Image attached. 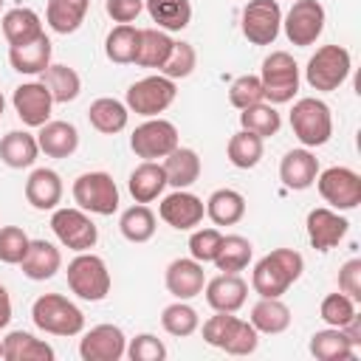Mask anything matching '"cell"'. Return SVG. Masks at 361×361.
Segmentation results:
<instances>
[{
	"instance_id": "1",
	"label": "cell",
	"mask_w": 361,
	"mask_h": 361,
	"mask_svg": "<svg viewBox=\"0 0 361 361\" xmlns=\"http://www.w3.org/2000/svg\"><path fill=\"white\" fill-rule=\"evenodd\" d=\"M305 271V257L293 248H274L265 254L251 274V288L259 296H282Z\"/></svg>"
},
{
	"instance_id": "2",
	"label": "cell",
	"mask_w": 361,
	"mask_h": 361,
	"mask_svg": "<svg viewBox=\"0 0 361 361\" xmlns=\"http://www.w3.org/2000/svg\"><path fill=\"white\" fill-rule=\"evenodd\" d=\"M203 341L228 353V355H251L259 347V333L251 322L234 313H217L203 322Z\"/></svg>"
},
{
	"instance_id": "3",
	"label": "cell",
	"mask_w": 361,
	"mask_h": 361,
	"mask_svg": "<svg viewBox=\"0 0 361 361\" xmlns=\"http://www.w3.org/2000/svg\"><path fill=\"white\" fill-rule=\"evenodd\" d=\"M31 322L51 336H79L85 330V313L62 293H42L31 305Z\"/></svg>"
},
{
	"instance_id": "4",
	"label": "cell",
	"mask_w": 361,
	"mask_h": 361,
	"mask_svg": "<svg viewBox=\"0 0 361 361\" xmlns=\"http://www.w3.org/2000/svg\"><path fill=\"white\" fill-rule=\"evenodd\" d=\"M110 271L107 262L93 251H79L68 262V288L85 302H102L110 293Z\"/></svg>"
},
{
	"instance_id": "5",
	"label": "cell",
	"mask_w": 361,
	"mask_h": 361,
	"mask_svg": "<svg viewBox=\"0 0 361 361\" xmlns=\"http://www.w3.org/2000/svg\"><path fill=\"white\" fill-rule=\"evenodd\" d=\"M350 71H353V59H350V51L344 45H322L307 59L305 79L313 90L330 93V90H338L347 82Z\"/></svg>"
},
{
	"instance_id": "6",
	"label": "cell",
	"mask_w": 361,
	"mask_h": 361,
	"mask_svg": "<svg viewBox=\"0 0 361 361\" xmlns=\"http://www.w3.org/2000/svg\"><path fill=\"white\" fill-rule=\"evenodd\" d=\"M262 96L268 104H288L299 90V65L288 51H271L259 68Z\"/></svg>"
},
{
	"instance_id": "7",
	"label": "cell",
	"mask_w": 361,
	"mask_h": 361,
	"mask_svg": "<svg viewBox=\"0 0 361 361\" xmlns=\"http://www.w3.org/2000/svg\"><path fill=\"white\" fill-rule=\"evenodd\" d=\"M290 130L299 138L302 147H324L333 135V116L330 107L316 99V96H305L293 104L290 110Z\"/></svg>"
},
{
	"instance_id": "8",
	"label": "cell",
	"mask_w": 361,
	"mask_h": 361,
	"mask_svg": "<svg viewBox=\"0 0 361 361\" xmlns=\"http://www.w3.org/2000/svg\"><path fill=\"white\" fill-rule=\"evenodd\" d=\"M178 96V87H175V79H166L164 73H155V76H144L138 82H133L127 87V110L144 116V118H152L158 113H164Z\"/></svg>"
},
{
	"instance_id": "9",
	"label": "cell",
	"mask_w": 361,
	"mask_h": 361,
	"mask_svg": "<svg viewBox=\"0 0 361 361\" xmlns=\"http://www.w3.org/2000/svg\"><path fill=\"white\" fill-rule=\"evenodd\" d=\"M73 200L87 214H113L118 209V186L107 172H85L73 180Z\"/></svg>"
},
{
	"instance_id": "10",
	"label": "cell",
	"mask_w": 361,
	"mask_h": 361,
	"mask_svg": "<svg viewBox=\"0 0 361 361\" xmlns=\"http://www.w3.org/2000/svg\"><path fill=\"white\" fill-rule=\"evenodd\" d=\"M313 183L319 186L322 200L336 212H350L361 203V175L350 166H327Z\"/></svg>"
},
{
	"instance_id": "11",
	"label": "cell",
	"mask_w": 361,
	"mask_h": 361,
	"mask_svg": "<svg viewBox=\"0 0 361 361\" xmlns=\"http://www.w3.org/2000/svg\"><path fill=\"white\" fill-rule=\"evenodd\" d=\"M51 228H54V234H56V240L65 245V248H71V251H90L93 245H96V240H99V228H96V223L90 220V214L85 212V209H54V214H51Z\"/></svg>"
},
{
	"instance_id": "12",
	"label": "cell",
	"mask_w": 361,
	"mask_h": 361,
	"mask_svg": "<svg viewBox=\"0 0 361 361\" xmlns=\"http://www.w3.org/2000/svg\"><path fill=\"white\" fill-rule=\"evenodd\" d=\"M324 20H327V14L319 0H293L288 14L282 17V31L290 39V45L307 48L322 37Z\"/></svg>"
},
{
	"instance_id": "13",
	"label": "cell",
	"mask_w": 361,
	"mask_h": 361,
	"mask_svg": "<svg viewBox=\"0 0 361 361\" xmlns=\"http://www.w3.org/2000/svg\"><path fill=\"white\" fill-rule=\"evenodd\" d=\"M178 147V127L161 116L147 118L144 124H138L130 135V149L144 158V161H158L166 158L172 149Z\"/></svg>"
},
{
	"instance_id": "14",
	"label": "cell",
	"mask_w": 361,
	"mask_h": 361,
	"mask_svg": "<svg viewBox=\"0 0 361 361\" xmlns=\"http://www.w3.org/2000/svg\"><path fill=\"white\" fill-rule=\"evenodd\" d=\"M240 28L251 45H274L282 31L279 0H248L240 17Z\"/></svg>"
},
{
	"instance_id": "15",
	"label": "cell",
	"mask_w": 361,
	"mask_h": 361,
	"mask_svg": "<svg viewBox=\"0 0 361 361\" xmlns=\"http://www.w3.org/2000/svg\"><path fill=\"white\" fill-rule=\"evenodd\" d=\"M127 353V338L116 324H96L79 338L82 361H118Z\"/></svg>"
},
{
	"instance_id": "16",
	"label": "cell",
	"mask_w": 361,
	"mask_h": 361,
	"mask_svg": "<svg viewBox=\"0 0 361 361\" xmlns=\"http://www.w3.org/2000/svg\"><path fill=\"white\" fill-rule=\"evenodd\" d=\"M305 228H307V240L316 251H330L336 248L347 231H350V223L347 217H341L336 209H327V206H319V209H310L307 212V220H305Z\"/></svg>"
},
{
	"instance_id": "17",
	"label": "cell",
	"mask_w": 361,
	"mask_h": 361,
	"mask_svg": "<svg viewBox=\"0 0 361 361\" xmlns=\"http://www.w3.org/2000/svg\"><path fill=\"white\" fill-rule=\"evenodd\" d=\"M158 214L166 226L178 228V231H192L195 226L203 223V214H206V206L197 195L186 192V189H175L172 195H166L158 206Z\"/></svg>"
},
{
	"instance_id": "18",
	"label": "cell",
	"mask_w": 361,
	"mask_h": 361,
	"mask_svg": "<svg viewBox=\"0 0 361 361\" xmlns=\"http://www.w3.org/2000/svg\"><path fill=\"white\" fill-rule=\"evenodd\" d=\"M11 104H14V113L20 116V121L25 127H42L51 118L54 99L42 82H25V85L14 87Z\"/></svg>"
},
{
	"instance_id": "19",
	"label": "cell",
	"mask_w": 361,
	"mask_h": 361,
	"mask_svg": "<svg viewBox=\"0 0 361 361\" xmlns=\"http://www.w3.org/2000/svg\"><path fill=\"white\" fill-rule=\"evenodd\" d=\"M164 282H166V290H169L175 299H195L197 293H203V285H206L203 262H197V259H192V257L172 259V262L166 265Z\"/></svg>"
},
{
	"instance_id": "20",
	"label": "cell",
	"mask_w": 361,
	"mask_h": 361,
	"mask_svg": "<svg viewBox=\"0 0 361 361\" xmlns=\"http://www.w3.org/2000/svg\"><path fill=\"white\" fill-rule=\"evenodd\" d=\"M203 288L209 307L217 313H237L248 299V285L240 274H217Z\"/></svg>"
},
{
	"instance_id": "21",
	"label": "cell",
	"mask_w": 361,
	"mask_h": 361,
	"mask_svg": "<svg viewBox=\"0 0 361 361\" xmlns=\"http://www.w3.org/2000/svg\"><path fill=\"white\" fill-rule=\"evenodd\" d=\"M319 175V158L307 149V147H299V149H288L279 161V180L293 189V192H302V189H310L313 180Z\"/></svg>"
},
{
	"instance_id": "22",
	"label": "cell",
	"mask_w": 361,
	"mask_h": 361,
	"mask_svg": "<svg viewBox=\"0 0 361 361\" xmlns=\"http://www.w3.org/2000/svg\"><path fill=\"white\" fill-rule=\"evenodd\" d=\"M62 192H65V186H62L59 172H54L48 166L34 169L25 180V200L39 212H54L62 200Z\"/></svg>"
},
{
	"instance_id": "23",
	"label": "cell",
	"mask_w": 361,
	"mask_h": 361,
	"mask_svg": "<svg viewBox=\"0 0 361 361\" xmlns=\"http://www.w3.org/2000/svg\"><path fill=\"white\" fill-rule=\"evenodd\" d=\"M37 144L39 152H45L48 158H68L76 152L79 147V130L71 121H45L42 127H37Z\"/></svg>"
},
{
	"instance_id": "24",
	"label": "cell",
	"mask_w": 361,
	"mask_h": 361,
	"mask_svg": "<svg viewBox=\"0 0 361 361\" xmlns=\"http://www.w3.org/2000/svg\"><path fill=\"white\" fill-rule=\"evenodd\" d=\"M127 189L133 195L135 203H152L164 195L166 189V172L158 161H141L133 172H130V180H127Z\"/></svg>"
},
{
	"instance_id": "25",
	"label": "cell",
	"mask_w": 361,
	"mask_h": 361,
	"mask_svg": "<svg viewBox=\"0 0 361 361\" xmlns=\"http://www.w3.org/2000/svg\"><path fill=\"white\" fill-rule=\"evenodd\" d=\"M23 274L28 276V279H34V282H45V279H51L59 268H62V254H59V248L54 245V243H48V240H31L28 243V251H25V257H23Z\"/></svg>"
},
{
	"instance_id": "26",
	"label": "cell",
	"mask_w": 361,
	"mask_h": 361,
	"mask_svg": "<svg viewBox=\"0 0 361 361\" xmlns=\"http://www.w3.org/2000/svg\"><path fill=\"white\" fill-rule=\"evenodd\" d=\"M310 355L319 361H350L355 358V341L344 327H324L310 336Z\"/></svg>"
},
{
	"instance_id": "27",
	"label": "cell",
	"mask_w": 361,
	"mask_h": 361,
	"mask_svg": "<svg viewBox=\"0 0 361 361\" xmlns=\"http://www.w3.org/2000/svg\"><path fill=\"white\" fill-rule=\"evenodd\" d=\"M257 333L279 336L290 327V307L282 302V296H259V302L251 307V319Z\"/></svg>"
},
{
	"instance_id": "28",
	"label": "cell",
	"mask_w": 361,
	"mask_h": 361,
	"mask_svg": "<svg viewBox=\"0 0 361 361\" xmlns=\"http://www.w3.org/2000/svg\"><path fill=\"white\" fill-rule=\"evenodd\" d=\"M54 347L37 338L28 330H11L3 338V358L6 361H54Z\"/></svg>"
},
{
	"instance_id": "29",
	"label": "cell",
	"mask_w": 361,
	"mask_h": 361,
	"mask_svg": "<svg viewBox=\"0 0 361 361\" xmlns=\"http://www.w3.org/2000/svg\"><path fill=\"white\" fill-rule=\"evenodd\" d=\"M87 121H90V127H93L96 133H102V135H116V133H121V130L127 127L130 110H127L124 102H118V99H113V96H102V99L90 102V107H87Z\"/></svg>"
},
{
	"instance_id": "30",
	"label": "cell",
	"mask_w": 361,
	"mask_h": 361,
	"mask_svg": "<svg viewBox=\"0 0 361 361\" xmlns=\"http://www.w3.org/2000/svg\"><path fill=\"white\" fill-rule=\"evenodd\" d=\"M164 172H166V186L175 189H189L197 178H200V155L192 147H175L166 158H164Z\"/></svg>"
},
{
	"instance_id": "31",
	"label": "cell",
	"mask_w": 361,
	"mask_h": 361,
	"mask_svg": "<svg viewBox=\"0 0 361 361\" xmlns=\"http://www.w3.org/2000/svg\"><path fill=\"white\" fill-rule=\"evenodd\" d=\"M37 155H39L37 135H31L25 130H11L0 138V161L8 169H25L37 161Z\"/></svg>"
},
{
	"instance_id": "32",
	"label": "cell",
	"mask_w": 361,
	"mask_h": 361,
	"mask_svg": "<svg viewBox=\"0 0 361 361\" xmlns=\"http://www.w3.org/2000/svg\"><path fill=\"white\" fill-rule=\"evenodd\" d=\"M8 62L17 73H42L48 65H51V39L42 34L25 45H11L8 48Z\"/></svg>"
},
{
	"instance_id": "33",
	"label": "cell",
	"mask_w": 361,
	"mask_h": 361,
	"mask_svg": "<svg viewBox=\"0 0 361 361\" xmlns=\"http://www.w3.org/2000/svg\"><path fill=\"white\" fill-rule=\"evenodd\" d=\"M42 20L34 8H11L3 14V37L8 39V45H25L37 37H42Z\"/></svg>"
},
{
	"instance_id": "34",
	"label": "cell",
	"mask_w": 361,
	"mask_h": 361,
	"mask_svg": "<svg viewBox=\"0 0 361 361\" xmlns=\"http://www.w3.org/2000/svg\"><path fill=\"white\" fill-rule=\"evenodd\" d=\"M206 217L214 226H234L245 217V197L237 189H214L206 200Z\"/></svg>"
},
{
	"instance_id": "35",
	"label": "cell",
	"mask_w": 361,
	"mask_h": 361,
	"mask_svg": "<svg viewBox=\"0 0 361 361\" xmlns=\"http://www.w3.org/2000/svg\"><path fill=\"white\" fill-rule=\"evenodd\" d=\"M144 8L161 31H183L192 23V3L189 0H144Z\"/></svg>"
},
{
	"instance_id": "36",
	"label": "cell",
	"mask_w": 361,
	"mask_h": 361,
	"mask_svg": "<svg viewBox=\"0 0 361 361\" xmlns=\"http://www.w3.org/2000/svg\"><path fill=\"white\" fill-rule=\"evenodd\" d=\"M90 8V0H48L45 6V20L51 31L56 34H73L85 23Z\"/></svg>"
},
{
	"instance_id": "37",
	"label": "cell",
	"mask_w": 361,
	"mask_h": 361,
	"mask_svg": "<svg viewBox=\"0 0 361 361\" xmlns=\"http://www.w3.org/2000/svg\"><path fill=\"white\" fill-rule=\"evenodd\" d=\"M172 37L161 28H141L138 37V51H135V65L138 68H158L166 62L169 51H172Z\"/></svg>"
},
{
	"instance_id": "38",
	"label": "cell",
	"mask_w": 361,
	"mask_h": 361,
	"mask_svg": "<svg viewBox=\"0 0 361 361\" xmlns=\"http://www.w3.org/2000/svg\"><path fill=\"white\" fill-rule=\"evenodd\" d=\"M42 85L56 104H68L82 93V79L71 65H48L42 71Z\"/></svg>"
},
{
	"instance_id": "39",
	"label": "cell",
	"mask_w": 361,
	"mask_h": 361,
	"mask_svg": "<svg viewBox=\"0 0 361 361\" xmlns=\"http://www.w3.org/2000/svg\"><path fill=\"white\" fill-rule=\"evenodd\" d=\"M251 254H254L251 240H245L243 234H226L220 243V251L214 257V265L220 274H240L248 268Z\"/></svg>"
},
{
	"instance_id": "40",
	"label": "cell",
	"mask_w": 361,
	"mask_h": 361,
	"mask_svg": "<svg viewBox=\"0 0 361 361\" xmlns=\"http://www.w3.org/2000/svg\"><path fill=\"white\" fill-rule=\"evenodd\" d=\"M138 37H141V28H135V25H130V23H118V25L104 37V54H107V59L116 62V65H130V62H135Z\"/></svg>"
},
{
	"instance_id": "41",
	"label": "cell",
	"mask_w": 361,
	"mask_h": 361,
	"mask_svg": "<svg viewBox=\"0 0 361 361\" xmlns=\"http://www.w3.org/2000/svg\"><path fill=\"white\" fill-rule=\"evenodd\" d=\"M279 127H282V116L268 102H257V104L240 110V130H248V133L259 135L262 141L271 138V135H276Z\"/></svg>"
},
{
	"instance_id": "42",
	"label": "cell",
	"mask_w": 361,
	"mask_h": 361,
	"mask_svg": "<svg viewBox=\"0 0 361 361\" xmlns=\"http://www.w3.org/2000/svg\"><path fill=\"white\" fill-rule=\"evenodd\" d=\"M118 231L124 240L130 243H147L152 240L155 234V214L147 203H135L130 209L121 212V220H118Z\"/></svg>"
},
{
	"instance_id": "43",
	"label": "cell",
	"mask_w": 361,
	"mask_h": 361,
	"mask_svg": "<svg viewBox=\"0 0 361 361\" xmlns=\"http://www.w3.org/2000/svg\"><path fill=\"white\" fill-rule=\"evenodd\" d=\"M262 149L265 147H262V138L259 135H254L248 130H240V133H234L228 138L226 155H228L231 166H237V169H254L259 164V158H262Z\"/></svg>"
},
{
	"instance_id": "44",
	"label": "cell",
	"mask_w": 361,
	"mask_h": 361,
	"mask_svg": "<svg viewBox=\"0 0 361 361\" xmlns=\"http://www.w3.org/2000/svg\"><path fill=\"white\" fill-rule=\"evenodd\" d=\"M161 324H164V330L169 336L186 338V336H192L200 327V316H197V310L192 305H186V299H178V302H172V305L164 307Z\"/></svg>"
},
{
	"instance_id": "45",
	"label": "cell",
	"mask_w": 361,
	"mask_h": 361,
	"mask_svg": "<svg viewBox=\"0 0 361 361\" xmlns=\"http://www.w3.org/2000/svg\"><path fill=\"white\" fill-rule=\"evenodd\" d=\"M319 316H322V322L327 327H344V324H350L355 319V302L341 290L327 293L322 299V305H319Z\"/></svg>"
},
{
	"instance_id": "46",
	"label": "cell",
	"mask_w": 361,
	"mask_h": 361,
	"mask_svg": "<svg viewBox=\"0 0 361 361\" xmlns=\"http://www.w3.org/2000/svg\"><path fill=\"white\" fill-rule=\"evenodd\" d=\"M197 65V54L192 48V42H183V39H175L172 42V51L166 56V62L161 65L158 73H164L166 79H186Z\"/></svg>"
},
{
	"instance_id": "47",
	"label": "cell",
	"mask_w": 361,
	"mask_h": 361,
	"mask_svg": "<svg viewBox=\"0 0 361 361\" xmlns=\"http://www.w3.org/2000/svg\"><path fill=\"white\" fill-rule=\"evenodd\" d=\"M228 102H231L237 110H245V107H251V104H257V102H265L259 76H254V73L237 76V79L231 82V87H228Z\"/></svg>"
},
{
	"instance_id": "48",
	"label": "cell",
	"mask_w": 361,
	"mask_h": 361,
	"mask_svg": "<svg viewBox=\"0 0 361 361\" xmlns=\"http://www.w3.org/2000/svg\"><path fill=\"white\" fill-rule=\"evenodd\" d=\"M28 234L20 226H3L0 228V262L6 265H20L25 251H28Z\"/></svg>"
},
{
	"instance_id": "49",
	"label": "cell",
	"mask_w": 361,
	"mask_h": 361,
	"mask_svg": "<svg viewBox=\"0 0 361 361\" xmlns=\"http://www.w3.org/2000/svg\"><path fill=\"white\" fill-rule=\"evenodd\" d=\"M220 243H223V234L217 228H195L192 237H189V257L197 259V262H214L217 251H220Z\"/></svg>"
},
{
	"instance_id": "50",
	"label": "cell",
	"mask_w": 361,
	"mask_h": 361,
	"mask_svg": "<svg viewBox=\"0 0 361 361\" xmlns=\"http://www.w3.org/2000/svg\"><path fill=\"white\" fill-rule=\"evenodd\" d=\"M124 355H130V361H164L166 358V344L152 333H141V336L130 338Z\"/></svg>"
},
{
	"instance_id": "51",
	"label": "cell",
	"mask_w": 361,
	"mask_h": 361,
	"mask_svg": "<svg viewBox=\"0 0 361 361\" xmlns=\"http://www.w3.org/2000/svg\"><path fill=\"white\" fill-rule=\"evenodd\" d=\"M338 290L347 293L353 302H361V259L353 257L338 268Z\"/></svg>"
},
{
	"instance_id": "52",
	"label": "cell",
	"mask_w": 361,
	"mask_h": 361,
	"mask_svg": "<svg viewBox=\"0 0 361 361\" xmlns=\"http://www.w3.org/2000/svg\"><path fill=\"white\" fill-rule=\"evenodd\" d=\"M104 11L113 23H133L144 11V0H104Z\"/></svg>"
},
{
	"instance_id": "53",
	"label": "cell",
	"mask_w": 361,
	"mask_h": 361,
	"mask_svg": "<svg viewBox=\"0 0 361 361\" xmlns=\"http://www.w3.org/2000/svg\"><path fill=\"white\" fill-rule=\"evenodd\" d=\"M8 322H11V296H8V290L0 285V330H3Z\"/></svg>"
},
{
	"instance_id": "54",
	"label": "cell",
	"mask_w": 361,
	"mask_h": 361,
	"mask_svg": "<svg viewBox=\"0 0 361 361\" xmlns=\"http://www.w3.org/2000/svg\"><path fill=\"white\" fill-rule=\"evenodd\" d=\"M3 110H6V99H3V93H0V116H3Z\"/></svg>"
},
{
	"instance_id": "55",
	"label": "cell",
	"mask_w": 361,
	"mask_h": 361,
	"mask_svg": "<svg viewBox=\"0 0 361 361\" xmlns=\"http://www.w3.org/2000/svg\"><path fill=\"white\" fill-rule=\"evenodd\" d=\"M0 358H3V341H0Z\"/></svg>"
},
{
	"instance_id": "56",
	"label": "cell",
	"mask_w": 361,
	"mask_h": 361,
	"mask_svg": "<svg viewBox=\"0 0 361 361\" xmlns=\"http://www.w3.org/2000/svg\"><path fill=\"white\" fill-rule=\"evenodd\" d=\"M0 6H3V0H0Z\"/></svg>"
}]
</instances>
